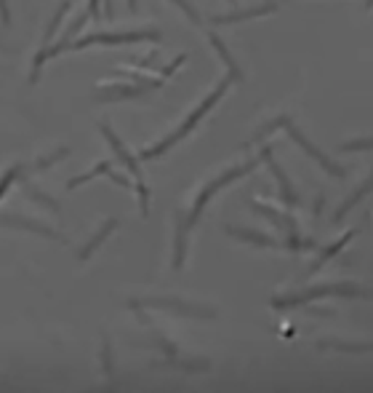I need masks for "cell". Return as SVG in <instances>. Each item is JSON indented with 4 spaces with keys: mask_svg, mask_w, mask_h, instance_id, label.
<instances>
[{
    "mask_svg": "<svg viewBox=\"0 0 373 393\" xmlns=\"http://www.w3.org/2000/svg\"><path fill=\"white\" fill-rule=\"evenodd\" d=\"M230 83H232V78H221L216 88H214V91H211V94H208V97H205V99H203V102L197 104L195 110H192V113L184 118V124L179 126V128L174 131V134H171V137H165L163 142H157L155 147H147V150L141 153V158H157V155H163L168 147L177 145L179 140H184V137H187V134H190V131H192V128L197 126V121H200V118H205V115H208V110H211V107H214V104H216L219 99L227 94Z\"/></svg>",
    "mask_w": 373,
    "mask_h": 393,
    "instance_id": "cell-1",
    "label": "cell"
},
{
    "mask_svg": "<svg viewBox=\"0 0 373 393\" xmlns=\"http://www.w3.org/2000/svg\"><path fill=\"white\" fill-rule=\"evenodd\" d=\"M141 41H160L157 30H134V32H94V35H83L78 41L70 43V51H80V48H91V46H128V43H141Z\"/></svg>",
    "mask_w": 373,
    "mask_h": 393,
    "instance_id": "cell-2",
    "label": "cell"
},
{
    "mask_svg": "<svg viewBox=\"0 0 373 393\" xmlns=\"http://www.w3.org/2000/svg\"><path fill=\"white\" fill-rule=\"evenodd\" d=\"M331 294H341V297H350V294H365L360 287L354 284H325V287H314V289L299 291L291 297H275L272 300V308H294V305H304L310 300H320V297H331Z\"/></svg>",
    "mask_w": 373,
    "mask_h": 393,
    "instance_id": "cell-3",
    "label": "cell"
},
{
    "mask_svg": "<svg viewBox=\"0 0 373 393\" xmlns=\"http://www.w3.org/2000/svg\"><path fill=\"white\" fill-rule=\"evenodd\" d=\"M277 126H280V128H285V131L291 134V140H294L296 145L301 147L304 153H310V155H312L314 161L323 166L328 174H334V177H344V169H341L339 164H334L331 158H325V155H323V153H320V150H317V147H314L312 142H310V140H307V137H304V134H301V131H299L294 124H291V118H288V115H280V118H277Z\"/></svg>",
    "mask_w": 373,
    "mask_h": 393,
    "instance_id": "cell-4",
    "label": "cell"
},
{
    "mask_svg": "<svg viewBox=\"0 0 373 393\" xmlns=\"http://www.w3.org/2000/svg\"><path fill=\"white\" fill-rule=\"evenodd\" d=\"M254 166H256V161H248V164H245V166H237V169H232V171H227V174H221L219 180H214L211 185H205V190H203V193L197 195L195 207H192V214H190V217L184 220V222H187V228H192V225H195V222H197V217L203 214V209H205V204H208V198H211V195L216 193L219 187L230 185L232 180H237V177H243V174H248V171H251Z\"/></svg>",
    "mask_w": 373,
    "mask_h": 393,
    "instance_id": "cell-5",
    "label": "cell"
},
{
    "mask_svg": "<svg viewBox=\"0 0 373 393\" xmlns=\"http://www.w3.org/2000/svg\"><path fill=\"white\" fill-rule=\"evenodd\" d=\"M0 228H11V230H27V233H35V236H43V238H51V241H61L59 233L43 225L38 220H30V217H21L17 211H6L0 214Z\"/></svg>",
    "mask_w": 373,
    "mask_h": 393,
    "instance_id": "cell-6",
    "label": "cell"
},
{
    "mask_svg": "<svg viewBox=\"0 0 373 393\" xmlns=\"http://www.w3.org/2000/svg\"><path fill=\"white\" fill-rule=\"evenodd\" d=\"M147 88L137 86V83H101L97 91H94V99L97 102H123V99H137L141 97Z\"/></svg>",
    "mask_w": 373,
    "mask_h": 393,
    "instance_id": "cell-7",
    "label": "cell"
},
{
    "mask_svg": "<svg viewBox=\"0 0 373 393\" xmlns=\"http://www.w3.org/2000/svg\"><path fill=\"white\" fill-rule=\"evenodd\" d=\"M99 131H101V137H104V140L110 142V147H112V153L118 155L120 164L125 166V169H128V171H131V174L137 177V182H139V180H141V169H139V161H137V158H134V155L128 153V147L120 142V137L115 134V131H112V128H110V124H99Z\"/></svg>",
    "mask_w": 373,
    "mask_h": 393,
    "instance_id": "cell-8",
    "label": "cell"
},
{
    "mask_svg": "<svg viewBox=\"0 0 373 393\" xmlns=\"http://www.w3.org/2000/svg\"><path fill=\"white\" fill-rule=\"evenodd\" d=\"M277 11V3H264V6H251V8H237V11H230V14H216L211 17V24H235V21H248L256 19V17H267V14H275Z\"/></svg>",
    "mask_w": 373,
    "mask_h": 393,
    "instance_id": "cell-9",
    "label": "cell"
},
{
    "mask_svg": "<svg viewBox=\"0 0 373 393\" xmlns=\"http://www.w3.org/2000/svg\"><path fill=\"white\" fill-rule=\"evenodd\" d=\"M147 305H152V308H168V311L184 313V316H203V318H214V311H211V308L187 305V303H177V300H150Z\"/></svg>",
    "mask_w": 373,
    "mask_h": 393,
    "instance_id": "cell-10",
    "label": "cell"
},
{
    "mask_svg": "<svg viewBox=\"0 0 373 393\" xmlns=\"http://www.w3.org/2000/svg\"><path fill=\"white\" fill-rule=\"evenodd\" d=\"M115 228H118V220H115V217H110L107 222H101V228L97 230V236H94V238L85 244V247H80L78 260H88V257H91V254H94V251H97V249L101 247L107 238H110V233H112Z\"/></svg>",
    "mask_w": 373,
    "mask_h": 393,
    "instance_id": "cell-11",
    "label": "cell"
},
{
    "mask_svg": "<svg viewBox=\"0 0 373 393\" xmlns=\"http://www.w3.org/2000/svg\"><path fill=\"white\" fill-rule=\"evenodd\" d=\"M227 233L232 236V238H240V241H245V244H254V247H267V249H277L275 238H270V236H264V233H259V230H245V228H227Z\"/></svg>",
    "mask_w": 373,
    "mask_h": 393,
    "instance_id": "cell-12",
    "label": "cell"
},
{
    "mask_svg": "<svg viewBox=\"0 0 373 393\" xmlns=\"http://www.w3.org/2000/svg\"><path fill=\"white\" fill-rule=\"evenodd\" d=\"M208 43L214 46V51H216L219 57H221V62H224V67L230 70V78H235V81H243V73H240V67H237L235 57L230 54V48L224 46V41L219 38L216 32H208Z\"/></svg>",
    "mask_w": 373,
    "mask_h": 393,
    "instance_id": "cell-13",
    "label": "cell"
},
{
    "mask_svg": "<svg viewBox=\"0 0 373 393\" xmlns=\"http://www.w3.org/2000/svg\"><path fill=\"white\" fill-rule=\"evenodd\" d=\"M72 3H75V0H64V3H59V6H57L54 17H51L48 27H46V35H43V46H51V43H54V38H57V32H59V27H61V21L67 19V14H70V8H72Z\"/></svg>",
    "mask_w": 373,
    "mask_h": 393,
    "instance_id": "cell-14",
    "label": "cell"
},
{
    "mask_svg": "<svg viewBox=\"0 0 373 393\" xmlns=\"http://www.w3.org/2000/svg\"><path fill=\"white\" fill-rule=\"evenodd\" d=\"M352 238H354V230H350V233H344V236H341V238H339L336 244H331L328 249H323V254H320V257L314 260V265H312L310 270H307V276H314V273L323 268V265H325V262H328L331 257H336V251H341V249L347 247V244H350Z\"/></svg>",
    "mask_w": 373,
    "mask_h": 393,
    "instance_id": "cell-15",
    "label": "cell"
},
{
    "mask_svg": "<svg viewBox=\"0 0 373 393\" xmlns=\"http://www.w3.org/2000/svg\"><path fill=\"white\" fill-rule=\"evenodd\" d=\"M261 158L267 161V166L272 169V174H275V177H277V182H280V190H283V201H285L288 207H294V204H296V193H294V190H291V182L285 180V174L280 171V166H277L275 161H272V155H270V150H264V153H261Z\"/></svg>",
    "mask_w": 373,
    "mask_h": 393,
    "instance_id": "cell-16",
    "label": "cell"
},
{
    "mask_svg": "<svg viewBox=\"0 0 373 393\" xmlns=\"http://www.w3.org/2000/svg\"><path fill=\"white\" fill-rule=\"evenodd\" d=\"M24 182V195L27 198H32L38 207H46L48 211H54V214H59V201L57 198H51V195H46V193H40L38 187L32 185V182H27V180H21Z\"/></svg>",
    "mask_w": 373,
    "mask_h": 393,
    "instance_id": "cell-17",
    "label": "cell"
},
{
    "mask_svg": "<svg viewBox=\"0 0 373 393\" xmlns=\"http://www.w3.org/2000/svg\"><path fill=\"white\" fill-rule=\"evenodd\" d=\"M112 169V164L110 161H99L91 171H85V174H80V177H72L70 182H67V190H75V187L85 185V182H91V180H97V177H101V174H107Z\"/></svg>",
    "mask_w": 373,
    "mask_h": 393,
    "instance_id": "cell-18",
    "label": "cell"
},
{
    "mask_svg": "<svg viewBox=\"0 0 373 393\" xmlns=\"http://www.w3.org/2000/svg\"><path fill=\"white\" fill-rule=\"evenodd\" d=\"M368 190H373V177H371V180H365L363 185H360V187H357V190H354V195H350V198H347V201H344V204L339 207V211H336V214H334L336 222H339V220H341V217H344V214H347V211H350V209H352L354 204H357V201H360V198L365 195V193H368Z\"/></svg>",
    "mask_w": 373,
    "mask_h": 393,
    "instance_id": "cell-19",
    "label": "cell"
},
{
    "mask_svg": "<svg viewBox=\"0 0 373 393\" xmlns=\"http://www.w3.org/2000/svg\"><path fill=\"white\" fill-rule=\"evenodd\" d=\"M67 155H70V147H59L57 153H51V155H46V158H38L35 164L30 166V171H35V174H40V171H48V166H54L57 161L67 158Z\"/></svg>",
    "mask_w": 373,
    "mask_h": 393,
    "instance_id": "cell-20",
    "label": "cell"
},
{
    "mask_svg": "<svg viewBox=\"0 0 373 393\" xmlns=\"http://www.w3.org/2000/svg\"><path fill=\"white\" fill-rule=\"evenodd\" d=\"M24 171H27V166H11V169L0 177V198L6 195V190L14 185L17 180H24Z\"/></svg>",
    "mask_w": 373,
    "mask_h": 393,
    "instance_id": "cell-21",
    "label": "cell"
},
{
    "mask_svg": "<svg viewBox=\"0 0 373 393\" xmlns=\"http://www.w3.org/2000/svg\"><path fill=\"white\" fill-rule=\"evenodd\" d=\"M168 3L179 6V11H181L187 19L192 21V24H200V21H203V19H200V14H197V8L192 6V3H190V0H168Z\"/></svg>",
    "mask_w": 373,
    "mask_h": 393,
    "instance_id": "cell-22",
    "label": "cell"
},
{
    "mask_svg": "<svg viewBox=\"0 0 373 393\" xmlns=\"http://www.w3.org/2000/svg\"><path fill=\"white\" fill-rule=\"evenodd\" d=\"M137 193H139V207H141V214L147 217V211H150V190H147V185L139 180L137 182Z\"/></svg>",
    "mask_w": 373,
    "mask_h": 393,
    "instance_id": "cell-23",
    "label": "cell"
},
{
    "mask_svg": "<svg viewBox=\"0 0 373 393\" xmlns=\"http://www.w3.org/2000/svg\"><path fill=\"white\" fill-rule=\"evenodd\" d=\"M323 348H336V351H373L371 345H347V343H323Z\"/></svg>",
    "mask_w": 373,
    "mask_h": 393,
    "instance_id": "cell-24",
    "label": "cell"
},
{
    "mask_svg": "<svg viewBox=\"0 0 373 393\" xmlns=\"http://www.w3.org/2000/svg\"><path fill=\"white\" fill-rule=\"evenodd\" d=\"M344 150H373V140H352V142H344Z\"/></svg>",
    "mask_w": 373,
    "mask_h": 393,
    "instance_id": "cell-25",
    "label": "cell"
},
{
    "mask_svg": "<svg viewBox=\"0 0 373 393\" xmlns=\"http://www.w3.org/2000/svg\"><path fill=\"white\" fill-rule=\"evenodd\" d=\"M85 11H88V17L97 21L101 19L104 14H101V0H88V6H85Z\"/></svg>",
    "mask_w": 373,
    "mask_h": 393,
    "instance_id": "cell-26",
    "label": "cell"
},
{
    "mask_svg": "<svg viewBox=\"0 0 373 393\" xmlns=\"http://www.w3.org/2000/svg\"><path fill=\"white\" fill-rule=\"evenodd\" d=\"M101 358H104V372L112 377V353H110V343L101 345Z\"/></svg>",
    "mask_w": 373,
    "mask_h": 393,
    "instance_id": "cell-27",
    "label": "cell"
},
{
    "mask_svg": "<svg viewBox=\"0 0 373 393\" xmlns=\"http://www.w3.org/2000/svg\"><path fill=\"white\" fill-rule=\"evenodd\" d=\"M107 177H110V180H112L115 185H120V187H128V190H131V182H128V177H123V174H118V171H112V169L107 171Z\"/></svg>",
    "mask_w": 373,
    "mask_h": 393,
    "instance_id": "cell-28",
    "label": "cell"
},
{
    "mask_svg": "<svg viewBox=\"0 0 373 393\" xmlns=\"http://www.w3.org/2000/svg\"><path fill=\"white\" fill-rule=\"evenodd\" d=\"M101 6H104V17H107V19H112V17H115V6H112V0H101Z\"/></svg>",
    "mask_w": 373,
    "mask_h": 393,
    "instance_id": "cell-29",
    "label": "cell"
},
{
    "mask_svg": "<svg viewBox=\"0 0 373 393\" xmlns=\"http://www.w3.org/2000/svg\"><path fill=\"white\" fill-rule=\"evenodd\" d=\"M128 11H137V0H128Z\"/></svg>",
    "mask_w": 373,
    "mask_h": 393,
    "instance_id": "cell-30",
    "label": "cell"
},
{
    "mask_svg": "<svg viewBox=\"0 0 373 393\" xmlns=\"http://www.w3.org/2000/svg\"><path fill=\"white\" fill-rule=\"evenodd\" d=\"M365 8H373V0H365Z\"/></svg>",
    "mask_w": 373,
    "mask_h": 393,
    "instance_id": "cell-31",
    "label": "cell"
},
{
    "mask_svg": "<svg viewBox=\"0 0 373 393\" xmlns=\"http://www.w3.org/2000/svg\"><path fill=\"white\" fill-rule=\"evenodd\" d=\"M230 3H235V0H230Z\"/></svg>",
    "mask_w": 373,
    "mask_h": 393,
    "instance_id": "cell-32",
    "label": "cell"
}]
</instances>
